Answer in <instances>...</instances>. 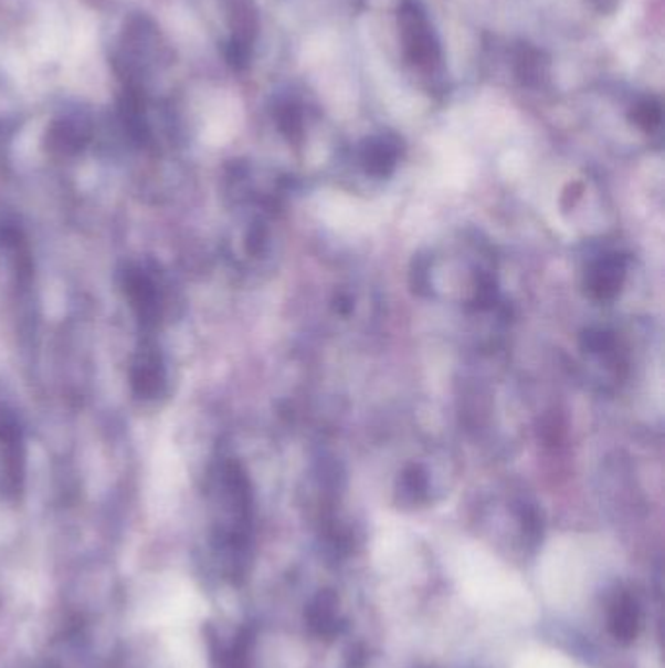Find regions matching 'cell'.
<instances>
[{
    "mask_svg": "<svg viewBox=\"0 0 665 668\" xmlns=\"http://www.w3.org/2000/svg\"><path fill=\"white\" fill-rule=\"evenodd\" d=\"M580 351L588 376L599 387H615L626 376V358L623 344L613 331L603 326H591L580 338Z\"/></svg>",
    "mask_w": 665,
    "mask_h": 668,
    "instance_id": "6da1fadb",
    "label": "cell"
},
{
    "mask_svg": "<svg viewBox=\"0 0 665 668\" xmlns=\"http://www.w3.org/2000/svg\"><path fill=\"white\" fill-rule=\"evenodd\" d=\"M629 276V259L615 249H599L588 257L583 268V288L599 303L615 301Z\"/></svg>",
    "mask_w": 665,
    "mask_h": 668,
    "instance_id": "7a4b0ae2",
    "label": "cell"
},
{
    "mask_svg": "<svg viewBox=\"0 0 665 668\" xmlns=\"http://www.w3.org/2000/svg\"><path fill=\"white\" fill-rule=\"evenodd\" d=\"M399 28L408 61L416 67L430 69L440 61V43L424 10L414 0H404L399 9Z\"/></svg>",
    "mask_w": 665,
    "mask_h": 668,
    "instance_id": "3957f363",
    "label": "cell"
},
{
    "mask_svg": "<svg viewBox=\"0 0 665 668\" xmlns=\"http://www.w3.org/2000/svg\"><path fill=\"white\" fill-rule=\"evenodd\" d=\"M231 40L226 43L225 58L231 67L241 71L249 67L252 48L258 35V10L254 0H229Z\"/></svg>",
    "mask_w": 665,
    "mask_h": 668,
    "instance_id": "277c9868",
    "label": "cell"
},
{
    "mask_svg": "<svg viewBox=\"0 0 665 668\" xmlns=\"http://www.w3.org/2000/svg\"><path fill=\"white\" fill-rule=\"evenodd\" d=\"M124 290L139 323L145 328L157 326L160 319V300L155 282L139 268H129L124 274Z\"/></svg>",
    "mask_w": 665,
    "mask_h": 668,
    "instance_id": "5b68a950",
    "label": "cell"
},
{
    "mask_svg": "<svg viewBox=\"0 0 665 668\" xmlns=\"http://www.w3.org/2000/svg\"><path fill=\"white\" fill-rule=\"evenodd\" d=\"M400 153H402V145L399 137L392 135L371 137L359 149V165L371 178H387L399 165Z\"/></svg>",
    "mask_w": 665,
    "mask_h": 668,
    "instance_id": "8992f818",
    "label": "cell"
},
{
    "mask_svg": "<svg viewBox=\"0 0 665 668\" xmlns=\"http://www.w3.org/2000/svg\"><path fill=\"white\" fill-rule=\"evenodd\" d=\"M165 379L167 374L160 352L155 346H142L141 351L137 352L131 368L134 392L142 399H155L165 389Z\"/></svg>",
    "mask_w": 665,
    "mask_h": 668,
    "instance_id": "52a82bcc",
    "label": "cell"
},
{
    "mask_svg": "<svg viewBox=\"0 0 665 668\" xmlns=\"http://www.w3.org/2000/svg\"><path fill=\"white\" fill-rule=\"evenodd\" d=\"M91 142V126L81 117H61L51 124L45 147L59 157H73Z\"/></svg>",
    "mask_w": 665,
    "mask_h": 668,
    "instance_id": "ba28073f",
    "label": "cell"
},
{
    "mask_svg": "<svg viewBox=\"0 0 665 668\" xmlns=\"http://www.w3.org/2000/svg\"><path fill=\"white\" fill-rule=\"evenodd\" d=\"M122 119L129 137L139 145L149 142V124L145 117V102L137 86H127L122 98Z\"/></svg>",
    "mask_w": 665,
    "mask_h": 668,
    "instance_id": "9c48e42d",
    "label": "cell"
},
{
    "mask_svg": "<svg viewBox=\"0 0 665 668\" xmlns=\"http://www.w3.org/2000/svg\"><path fill=\"white\" fill-rule=\"evenodd\" d=\"M430 491H432V471L425 463L414 461L402 469L399 479L400 501L418 504L430 499Z\"/></svg>",
    "mask_w": 665,
    "mask_h": 668,
    "instance_id": "30bf717a",
    "label": "cell"
},
{
    "mask_svg": "<svg viewBox=\"0 0 665 668\" xmlns=\"http://www.w3.org/2000/svg\"><path fill=\"white\" fill-rule=\"evenodd\" d=\"M549 61L542 55V51L535 50L531 45H519L516 53V75L527 86L541 84L547 76Z\"/></svg>",
    "mask_w": 665,
    "mask_h": 668,
    "instance_id": "8fae6325",
    "label": "cell"
},
{
    "mask_svg": "<svg viewBox=\"0 0 665 668\" xmlns=\"http://www.w3.org/2000/svg\"><path fill=\"white\" fill-rule=\"evenodd\" d=\"M636 624H638V608L631 596L616 598L611 608V627L615 637L631 639L636 634Z\"/></svg>",
    "mask_w": 665,
    "mask_h": 668,
    "instance_id": "7c38bea8",
    "label": "cell"
},
{
    "mask_svg": "<svg viewBox=\"0 0 665 668\" xmlns=\"http://www.w3.org/2000/svg\"><path fill=\"white\" fill-rule=\"evenodd\" d=\"M275 124L279 127L287 142L299 143L305 135V116L299 104L295 102H283L275 108Z\"/></svg>",
    "mask_w": 665,
    "mask_h": 668,
    "instance_id": "4fadbf2b",
    "label": "cell"
},
{
    "mask_svg": "<svg viewBox=\"0 0 665 668\" xmlns=\"http://www.w3.org/2000/svg\"><path fill=\"white\" fill-rule=\"evenodd\" d=\"M662 117H664L662 104L654 101V98H644V101L636 102L632 106L631 114H629L632 124L642 132H646V134L656 132L659 124H662Z\"/></svg>",
    "mask_w": 665,
    "mask_h": 668,
    "instance_id": "5bb4252c",
    "label": "cell"
},
{
    "mask_svg": "<svg viewBox=\"0 0 665 668\" xmlns=\"http://www.w3.org/2000/svg\"><path fill=\"white\" fill-rule=\"evenodd\" d=\"M17 440H22L17 418L12 417V413L0 407V443L17 442Z\"/></svg>",
    "mask_w": 665,
    "mask_h": 668,
    "instance_id": "9a60e30c",
    "label": "cell"
}]
</instances>
